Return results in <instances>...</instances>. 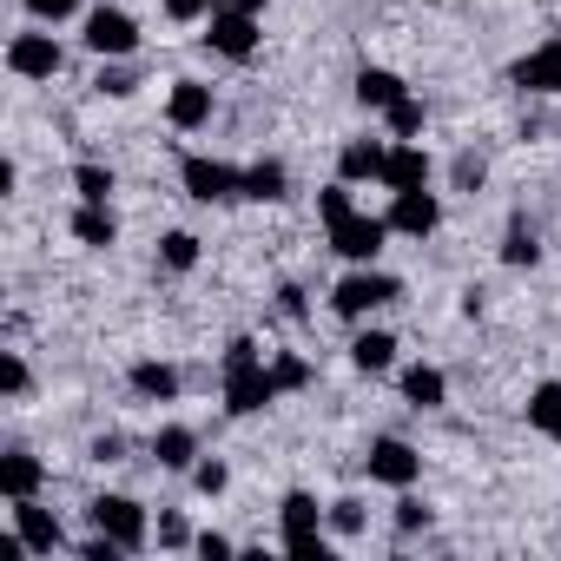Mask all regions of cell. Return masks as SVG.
Wrapping results in <instances>:
<instances>
[{"label": "cell", "mask_w": 561, "mask_h": 561, "mask_svg": "<svg viewBox=\"0 0 561 561\" xmlns=\"http://www.w3.org/2000/svg\"><path fill=\"white\" fill-rule=\"evenodd\" d=\"M277 311H285V318H305L311 305H305V291H298V285H277Z\"/></svg>", "instance_id": "cell-43"}, {"label": "cell", "mask_w": 561, "mask_h": 561, "mask_svg": "<svg viewBox=\"0 0 561 561\" xmlns=\"http://www.w3.org/2000/svg\"><path fill=\"white\" fill-rule=\"evenodd\" d=\"M508 80H515L522 93H561V34H548L535 54H522Z\"/></svg>", "instance_id": "cell-11"}, {"label": "cell", "mask_w": 561, "mask_h": 561, "mask_svg": "<svg viewBox=\"0 0 561 561\" xmlns=\"http://www.w3.org/2000/svg\"><path fill=\"white\" fill-rule=\"evenodd\" d=\"M41 482H47V462L34 449H8V456H0V495H8V502L41 495Z\"/></svg>", "instance_id": "cell-15"}, {"label": "cell", "mask_w": 561, "mask_h": 561, "mask_svg": "<svg viewBox=\"0 0 561 561\" xmlns=\"http://www.w3.org/2000/svg\"><path fill=\"white\" fill-rule=\"evenodd\" d=\"M390 231H403V238H430L436 225H443V198L430 192V185H416V192H390Z\"/></svg>", "instance_id": "cell-9"}, {"label": "cell", "mask_w": 561, "mask_h": 561, "mask_svg": "<svg viewBox=\"0 0 561 561\" xmlns=\"http://www.w3.org/2000/svg\"><path fill=\"white\" fill-rule=\"evenodd\" d=\"M152 541H159V548H192L198 535L185 528V515H159V528H152Z\"/></svg>", "instance_id": "cell-37"}, {"label": "cell", "mask_w": 561, "mask_h": 561, "mask_svg": "<svg viewBox=\"0 0 561 561\" xmlns=\"http://www.w3.org/2000/svg\"><path fill=\"white\" fill-rule=\"evenodd\" d=\"M364 462H370V482H383V489H397V495H403V489L423 476V456H416L403 436H377Z\"/></svg>", "instance_id": "cell-8"}, {"label": "cell", "mask_w": 561, "mask_h": 561, "mask_svg": "<svg viewBox=\"0 0 561 561\" xmlns=\"http://www.w3.org/2000/svg\"><path fill=\"white\" fill-rule=\"evenodd\" d=\"M403 93H410V87H403L390 67H364V73H357V106H364V113H390Z\"/></svg>", "instance_id": "cell-18"}, {"label": "cell", "mask_w": 561, "mask_h": 561, "mask_svg": "<svg viewBox=\"0 0 561 561\" xmlns=\"http://www.w3.org/2000/svg\"><path fill=\"white\" fill-rule=\"evenodd\" d=\"M285 554H298V561H331V535H324V528H305V535H285Z\"/></svg>", "instance_id": "cell-33"}, {"label": "cell", "mask_w": 561, "mask_h": 561, "mask_svg": "<svg viewBox=\"0 0 561 561\" xmlns=\"http://www.w3.org/2000/svg\"><path fill=\"white\" fill-rule=\"evenodd\" d=\"M218 8H238V14H257V8H264V0H218Z\"/></svg>", "instance_id": "cell-45"}, {"label": "cell", "mask_w": 561, "mask_h": 561, "mask_svg": "<svg viewBox=\"0 0 561 561\" xmlns=\"http://www.w3.org/2000/svg\"><path fill=\"white\" fill-rule=\"evenodd\" d=\"M285 192H291V172L277 165V159H257V165L244 172V198H257V205H277Z\"/></svg>", "instance_id": "cell-24"}, {"label": "cell", "mask_w": 561, "mask_h": 561, "mask_svg": "<svg viewBox=\"0 0 561 561\" xmlns=\"http://www.w3.org/2000/svg\"><path fill=\"white\" fill-rule=\"evenodd\" d=\"M165 119H172L179 133L211 126V87H205V80H172V93H165Z\"/></svg>", "instance_id": "cell-14"}, {"label": "cell", "mask_w": 561, "mask_h": 561, "mask_svg": "<svg viewBox=\"0 0 561 561\" xmlns=\"http://www.w3.org/2000/svg\"><path fill=\"white\" fill-rule=\"evenodd\" d=\"M14 528H21V541H27L34 554H54V548H67V528H60V515H54V508H41V495L14 502Z\"/></svg>", "instance_id": "cell-13"}, {"label": "cell", "mask_w": 561, "mask_h": 561, "mask_svg": "<svg viewBox=\"0 0 561 561\" xmlns=\"http://www.w3.org/2000/svg\"><path fill=\"white\" fill-rule=\"evenodd\" d=\"M383 119H390V133H397V139H416V133L430 126V113H423V100H416V93H403Z\"/></svg>", "instance_id": "cell-28"}, {"label": "cell", "mask_w": 561, "mask_h": 561, "mask_svg": "<svg viewBox=\"0 0 561 561\" xmlns=\"http://www.w3.org/2000/svg\"><path fill=\"white\" fill-rule=\"evenodd\" d=\"M383 238H390V218H370V211H351L344 225H331V251L351 257V264H377Z\"/></svg>", "instance_id": "cell-6"}, {"label": "cell", "mask_w": 561, "mask_h": 561, "mask_svg": "<svg viewBox=\"0 0 561 561\" xmlns=\"http://www.w3.org/2000/svg\"><path fill=\"white\" fill-rule=\"evenodd\" d=\"M159 8H165V21L192 27V21H211V8H218V0H159Z\"/></svg>", "instance_id": "cell-36"}, {"label": "cell", "mask_w": 561, "mask_h": 561, "mask_svg": "<svg viewBox=\"0 0 561 561\" xmlns=\"http://www.w3.org/2000/svg\"><path fill=\"white\" fill-rule=\"evenodd\" d=\"M133 397H146V403H172L179 397V370L172 364H159V357H146V364H133Z\"/></svg>", "instance_id": "cell-19"}, {"label": "cell", "mask_w": 561, "mask_h": 561, "mask_svg": "<svg viewBox=\"0 0 561 561\" xmlns=\"http://www.w3.org/2000/svg\"><path fill=\"white\" fill-rule=\"evenodd\" d=\"M277 403V377L257 351V337H231L225 344V410L231 416H257Z\"/></svg>", "instance_id": "cell-1"}, {"label": "cell", "mask_w": 561, "mask_h": 561, "mask_svg": "<svg viewBox=\"0 0 561 561\" xmlns=\"http://www.w3.org/2000/svg\"><path fill=\"white\" fill-rule=\"evenodd\" d=\"M397 528H403V535H416V528H430V508H423V502H416L410 489H403V502H397Z\"/></svg>", "instance_id": "cell-38"}, {"label": "cell", "mask_w": 561, "mask_h": 561, "mask_svg": "<svg viewBox=\"0 0 561 561\" xmlns=\"http://www.w3.org/2000/svg\"><path fill=\"white\" fill-rule=\"evenodd\" d=\"M73 8H80V0H27V14H34V21H67Z\"/></svg>", "instance_id": "cell-41"}, {"label": "cell", "mask_w": 561, "mask_h": 561, "mask_svg": "<svg viewBox=\"0 0 561 561\" xmlns=\"http://www.w3.org/2000/svg\"><path fill=\"white\" fill-rule=\"evenodd\" d=\"M192 482H198V495H225L231 489V469L211 456V462H192Z\"/></svg>", "instance_id": "cell-34"}, {"label": "cell", "mask_w": 561, "mask_h": 561, "mask_svg": "<svg viewBox=\"0 0 561 561\" xmlns=\"http://www.w3.org/2000/svg\"><path fill=\"white\" fill-rule=\"evenodd\" d=\"M73 238H80V244H93V251H106V244L119 238L113 205H87V198H80V211H73Z\"/></svg>", "instance_id": "cell-21"}, {"label": "cell", "mask_w": 561, "mask_h": 561, "mask_svg": "<svg viewBox=\"0 0 561 561\" xmlns=\"http://www.w3.org/2000/svg\"><path fill=\"white\" fill-rule=\"evenodd\" d=\"M27 383H34L27 357H21V351H0V390H8V397H27Z\"/></svg>", "instance_id": "cell-31"}, {"label": "cell", "mask_w": 561, "mask_h": 561, "mask_svg": "<svg viewBox=\"0 0 561 561\" xmlns=\"http://www.w3.org/2000/svg\"><path fill=\"white\" fill-rule=\"evenodd\" d=\"M430 8H436V0H430Z\"/></svg>", "instance_id": "cell-46"}, {"label": "cell", "mask_w": 561, "mask_h": 561, "mask_svg": "<svg viewBox=\"0 0 561 561\" xmlns=\"http://www.w3.org/2000/svg\"><path fill=\"white\" fill-rule=\"evenodd\" d=\"M179 185H185V198H198V205L244 198V172L225 165V159H211V152H185V159H179Z\"/></svg>", "instance_id": "cell-3"}, {"label": "cell", "mask_w": 561, "mask_h": 561, "mask_svg": "<svg viewBox=\"0 0 561 561\" xmlns=\"http://www.w3.org/2000/svg\"><path fill=\"white\" fill-rule=\"evenodd\" d=\"M73 192H80L87 205H106V198H113V165H93V159L73 165Z\"/></svg>", "instance_id": "cell-26"}, {"label": "cell", "mask_w": 561, "mask_h": 561, "mask_svg": "<svg viewBox=\"0 0 561 561\" xmlns=\"http://www.w3.org/2000/svg\"><path fill=\"white\" fill-rule=\"evenodd\" d=\"M60 60H67V54H60L54 34H14V41H8V67H14L21 80H54Z\"/></svg>", "instance_id": "cell-10"}, {"label": "cell", "mask_w": 561, "mask_h": 561, "mask_svg": "<svg viewBox=\"0 0 561 561\" xmlns=\"http://www.w3.org/2000/svg\"><path fill=\"white\" fill-rule=\"evenodd\" d=\"M416 185H430V152H423V139H390L383 192H416Z\"/></svg>", "instance_id": "cell-12"}, {"label": "cell", "mask_w": 561, "mask_h": 561, "mask_svg": "<svg viewBox=\"0 0 561 561\" xmlns=\"http://www.w3.org/2000/svg\"><path fill=\"white\" fill-rule=\"evenodd\" d=\"M456 185H462V192H476V185H482V159H476V152H462V159H456Z\"/></svg>", "instance_id": "cell-42"}, {"label": "cell", "mask_w": 561, "mask_h": 561, "mask_svg": "<svg viewBox=\"0 0 561 561\" xmlns=\"http://www.w3.org/2000/svg\"><path fill=\"white\" fill-rule=\"evenodd\" d=\"M383 159H390L383 139H351V146L337 152V179H344V185H370V179L383 185Z\"/></svg>", "instance_id": "cell-16"}, {"label": "cell", "mask_w": 561, "mask_h": 561, "mask_svg": "<svg viewBox=\"0 0 561 561\" xmlns=\"http://www.w3.org/2000/svg\"><path fill=\"white\" fill-rule=\"evenodd\" d=\"M324 528H331V535H364V502H357V495L331 502V508H324Z\"/></svg>", "instance_id": "cell-30"}, {"label": "cell", "mask_w": 561, "mask_h": 561, "mask_svg": "<svg viewBox=\"0 0 561 561\" xmlns=\"http://www.w3.org/2000/svg\"><path fill=\"white\" fill-rule=\"evenodd\" d=\"M93 87H100V93H113V100H126V93H133L139 80H133L126 67H100V80H93Z\"/></svg>", "instance_id": "cell-39"}, {"label": "cell", "mask_w": 561, "mask_h": 561, "mask_svg": "<svg viewBox=\"0 0 561 561\" xmlns=\"http://www.w3.org/2000/svg\"><path fill=\"white\" fill-rule=\"evenodd\" d=\"M528 430L548 436V443H561V383H554V377L528 390Z\"/></svg>", "instance_id": "cell-20"}, {"label": "cell", "mask_w": 561, "mask_h": 561, "mask_svg": "<svg viewBox=\"0 0 561 561\" xmlns=\"http://www.w3.org/2000/svg\"><path fill=\"white\" fill-rule=\"evenodd\" d=\"M119 449H126L119 436H100V443H93V456H100V462H119Z\"/></svg>", "instance_id": "cell-44"}, {"label": "cell", "mask_w": 561, "mask_h": 561, "mask_svg": "<svg viewBox=\"0 0 561 561\" xmlns=\"http://www.w3.org/2000/svg\"><path fill=\"white\" fill-rule=\"evenodd\" d=\"M87 508H93V528H100V535H113L126 554H139V548L152 541V522H146V508H139L133 495H93Z\"/></svg>", "instance_id": "cell-4"}, {"label": "cell", "mask_w": 561, "mask_h": 561, "mask_svg": "<svg viewBox=\"0 0 561 561\" xmlns=\"http://www.w3.org/2000/svg\"><path fill=\"white\" fill-rule=\"evenodd\" d=\"M211 34H205V47L218 54V60H251L257 54V14H238V8H211V21H205Z\"/></svg>", "instance_id": "cell-7"}, {"label": "cell", "mask_w": 561, "mask_h": 561, "mask_svg": "<svg viewBox=\"0 0 561 561\" xmlns=\"http://www.w3.org/2000/svg\"><path fill=\"white\" fill-rule=\"evenodd\" d=\"M277 522H285V535H305V528H324V508H318V495L291 489L285 502H277Z\"/></svg>", "instance_id": "cell-25"}, {"label": "cell", "mask_w": 561, "mask_h": 561, "mask_svg": "<svg viewBox=\"0 0 561 561\" xmlns=\"http://www.w3.org/2000/svg\"><path fill=\"white\" fill-rule=\"evenodd\" d=\"M152 456H159V469H192V462H198V436H192L185 423H165V430L152 436Z\"/></svg>", "instance_id": "cell-22"}, {"label": "cell", "mask_w": 561, "mask_h": 561, "mask_svg": "<svg viewBox=\"0 0 561 561\" xmlns=\"http://www.w3.org/2000/svg\"><path fill=\"white\" fill-rule=\"evenodd\" d=\"M159 264L165 271H198V238L192 231H165L159 238Z\"/></svg>", "instance_id": "cell-27"}, {"label": "cell", "mask_w": 561, "mask_h": 561, "mask_svg": "<svg viewBox=\"0 0 561 561\" xmlns=\"http://www.w3.org/2000/svg\"><path fill=\"white\" fill-rule=\"evenodd\" d=\"M351 211H357V205H351V185H344V179H337V185H324V192H318V218H324V225H344V218H351Z\"/></svg>", "instance_id": "cell-32"}, {"label": "cell", "mask_w": 561, "mask_h": 561, "mask_svg": "<svg viewBox=\"0 0 561 561\" xmlns=\"http://www.w3.org/2000/svg\"><path fill=\"white\" fill-rule=\"evenodd\" d=\"M502 264H541V244H535V231L528 225H508V238H502Z\"/></svg>", "instance_id": "cell-29"}, {"label": "cell", "mask_w": 561, "mask_h": 561, "mask_svg": "<svg viewBox=\"0 0 561 561\" xmlns=\"http://www.w3.org/2000/svg\"><path fill=\"white\" fill-rule=\"evenodd\" d=\"M271 377H277V390H305L311 383V364L305 357H271Z\"/></svg>", "instance_id": "cell-35"}, {"label": "cell", "mask_w": 561, "mask_h": 561, "mask_svg": "<svg viewBox=\"0 0 561 561\" xmlns=\"http://www.w3.org/2000/svg\"><path fill=\"white\" fill-rule=\"evenodd\" d=\"M87 47H93L100 60H133V54H139V21H133L126 8H93V14H87Z\"/></svg>", "instance_id": "cell-5"}, {"label": "cell", "mask_w": 561, "mask_h": 561, "mask_svg": "<svg viewBox=\"0 0 561 561\" xmlns=\"http://www.w3.org/2000/svg\"><path fill=\"white\" fill-rule=\"evenodd\" d=\"M397 298H403V285H397V277H383L377 264H357L351 277H337L331 311H337V318H351V324H364L370 311H383V305H397Z\"/></svg>", "instance_id": "cell-2"}, {"label": "cell", "mask_w": 561, "mask_h": 561, "mask_svg": "<svg viewBox=\"0 0 561 561\" xmlns=\"http://www.w3.org/2000/svg\"><path fill=\"white\" fill-rule=\"evenodd\" d=\"M192 554H205V561H225V554H238V541H231V535H211V528H205V535L192 541Z\"/></svg>", "instance_id": "cell-40"}, {"label": "cell", "mask_w": 561, "mask_h": 561, "mask_svg": "<svg viewBox=\"0 0 561 561\" xmlns=\"http://www.w3.org/2000/svg\"><path fill=\"white\" fill-rule=\"evenodd\" d=\"M403 403H410V410H443V403H449V377H443L436 364H410V370H403Z\"/></svg>", "instance_id": "cell-17"}, {"label": "cell", "mask_w": 561, "mask_h": 561, "mask_svg": "<svg viewBox=\"0 0 561 561\" xmlns=\"http://www.w3.org/2000/svg\"><path fill=\"white\" fill-rule=\"evenodd\" d=\"M351 364H357V370H370V377H383V370L397 364V337H390V331H357Z\"/></svg>", "instance_id": "cell-23"}]
</instances>
